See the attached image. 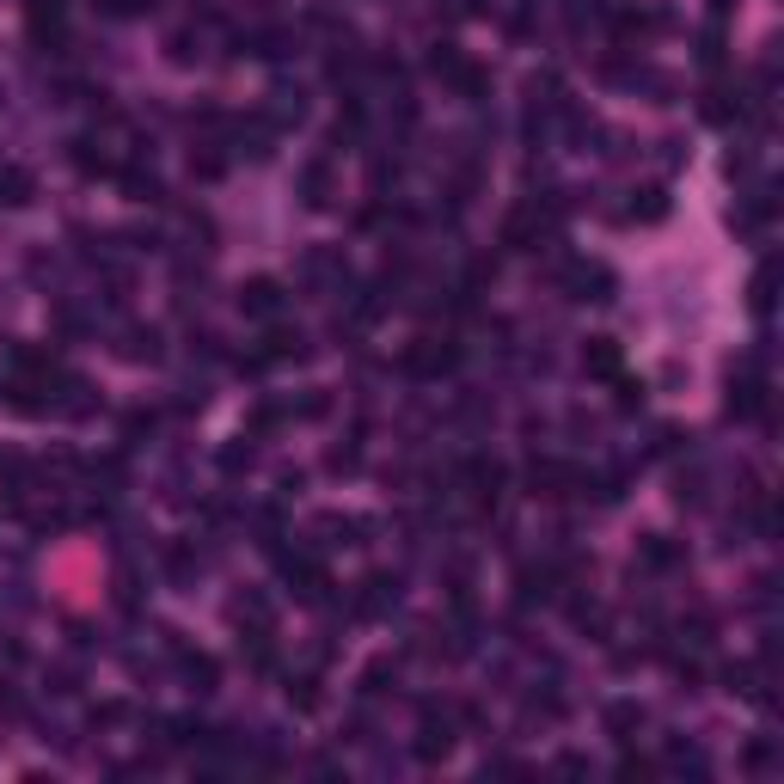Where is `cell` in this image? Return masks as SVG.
Segmentation results:
<instances>
[{
    "label": "cell",
    "mask_w": 784,
    "mask_h": 784,
    "mask_svg": "<svg viewBox=\"0 0 784 784\" xmlns=\"http://www.w3.org/2000/svg\"><path fill=\"white\" fill-rule=\"evenodd\" d=\"M227 172V160L215 154V147H203V154H190V178H221Z\"/></svg>",
    "instance_id": "603a6c76"
},
{
    "label": "cell",
    "mask_w": 784,
    "mask_h": 784,
    "mask_svg": "<svg viewBox=\"0 0 784 784\" xmlns=\"http://www.w3.org/2000/svg\"><path fill=\"white\" fill-rule=\"evenodd\" d=\"M74 166L86 178H105L111 172V154H105V141H74Z\"/></svg>",
    "instance_id": "d6986e66"
},
{
    "label": "cell",
    "mask_w": 784,
    "mask_h": 784,
    "mask_svg": "<svg viewBox=\"0 0 784 784\" xmlns=\"http://www.w3.org/2000/svg\"><path fill=\"white\" fill-rule=\"evenodd\" d=\"M221 472H252V448H221Z\"/></svg>",
    "instance_id": "83f0119b"
},
{
    "label": "cell",
    "mask_w": 784,
    "mask_h": 784,
    "mask_svg": "<svg viewBox=\"0 0 784 784\" xmlns=\"http://www.w3.org/2000/svg\"><path fill=\"white\" fill-rule=\"evenodd\" d=\"M154 0H105V13H147Z\"/></svg>",
    "instance_id": "4dcf8cb0"
},
{
    "label": "cell",
    "mask_w": 784,
    "mask_h": 784,
    "mask_svg": "<svg viewBox=\"0 0 784 784\" xmlns=\"http://www.w3.org/2000/svg\"><path fill=\"white\" fill-rule=\"evenodd\" d=\"M754 307H760V313L772 307V264H766V270L754 276Z\"/></svg>",
    "instance_id": "f1b7e54d"
},
{
    "label": "cell",
    "mask_w": 784,
    "mask_h": 784,
    "mask_svg": "<svg viewBox=\"0 0 784 784\" xmlns=\"http://www.w3.org/2000/svg\"><path fill=\"white\" fill-rule=\"evenodd\" d=\"M588 19H601V0H570V25H588Z\"/></svg>",
    "instance_id": "f546056e"
},
{
    "label": "cell",
    "mask_w": 784,
    "mask_h": 784,
    "mask_svg": "<svg viewBox=\"0 0 784 784\" xmlns=\"http://www.w3.org/2000/svg\"><path fill=\"white\" fill-rule=\"evenodd\" d=\"M613 392H619V411H637V405H644V380H619V374H613Z\"/></svg>",
    "instance_id": "d4e9b609"
},
{
    "label": "cell",
    "mask_w": 784,
    "mask_h": 784,
    "mask_svg": "<svg viewBox=\"0 0 784 784\" xmlns=\"http://www.w3.org/2000/svg\"><path fill=\"white\" fill-rule=\"evenodd\" d=\"M392 601H399V576H368L350 595V619H380Z\"/></svg>",
    "instance_id": "3957f363"
},
{
    "label": "cell",
    "mask_w": 784,
    "mask_h": 784,
    "mask_svg": "<svg viewBox=\"0 0 784 784\" xmlns=\"http://www.w3.org/2000/svg\"><path fill=\"white\" fill-rule=\"evenodd\" d=\"M460 62H466V56H460V43H435V49H429V74H441V80H448Z\"/></svg>",
    "instance_id": "44dd1931"
},
{
    "label": "cell",
    "mask_w": 784,
    "mask_h": 784,
    "mask_svg": "<svg viewBox=\"0 0 784 784\" xmlns=\"http://www.w3.org/2000/svg\"><path fill=\"white\" fill-rule=\"evenodd\" d=\"M448 86H454V92H460V98H472V105H478V98H484V92H490V74H484V68H478V62H460V68H454V74H448Z\"/></svg>",
    "instance_id": "ac0fdd59"
},
{
    "label": "cell",
    "mask_w": 784,
    "mask_h": 784,
    "mask_svg": "<svg viewBox=\"0 0 784 784\" xmlns=\"http://www.w3.org/2000/svg\"><path fill=\"white\" fill-rule=\"evenodd\" d=\"M356 686L368 699H380V693H392V686H399V656H374L362 674H356Z\"/></svg>",
    "instance_id": "8fae6325"
},
{
    "label": "cell",
    "mask_w": 784,
    "mask_h": 784,
    "mask_svg": "<svg viewBox=\"0 0 784 784\" xmlns=\"http://www.w3.org/2000/svg\"><path fill=\"white\" fill-rule=\"evenodd\" d=\"M282 576H288V588H294V595H301L307 607H325V601H331V576H325L319 558H288Z\"/></svg>",
    "instance_id": "7a4b0ae2"
},
{
    "label": "cell",
    "mask_w": 784,
    "mask_h": 784,
    "mask_svg": "<svg viewBox=\"0 0 784 784\" xmlns=\"http://www.w3.org/2000/svg\"><path fill=\"white\" fill-rule=\"evenodd\" d=\"M123 717H129V705H117V699L92 705V723H98V729H111V723H123Z\"/></svg>",
    "instance_id": "484cf974"
},
{
    "label": "cell",
    "mask_w": 784,
    "mask_h": 784,
    "mask_svg": "<svg viewBox=\"0 0 784 784\" xmlns=\"http://www.w3.org/2000/svg\"><path fill=\"white\" fill-rule=\"evenodd\" d=\"M619 772H625V778H644V772H650V760H637V754H625V760H619Z\"/></svg>",
    "instance_id": "1f68e13d"
},
{
    "label": "cell",
    "mask_w": 784,
    "mask_h": 784,
    "mask_svg": "<svg viewBox=\"0 0 784 784\" xmlns=\"http://www.w3.org/2000/svg\"><path fill=\"white\" fill-rule=\"evenodd\" d=\"M699 62H705V68H723V31H717V25L699 37Z\"/></svg>",
    "instance_id": "cb8c5ba5"
},
{
    "label": "cell",
    "mask_w": 784,
    "mask_h": 784,
    "mask_svg": "<svg viewBox=\"0 0 784 784\" xmlns=\"http://www.w3.org/2000/svg\"><path fill=\"white\" fill-rule=\"evenodd\" d=\"M742 766H748V772H766V766H772V742H748Z\"/></svg>",
    "instance_id": "4316f807"
},
{
    "label": "cell",
    "mask_w": 784,
    "mask_h": 784,
    "mask_svg": "<svg viewBox=\"0 0 784 784\" xmlns=\"http://www.w3.org/2000/svg\"><path fill=\"white\" fill-rule=\"evenodd\" d=\"M184 680H190V693H215V680H221V662L215 656H184Z\"/></svg>",
    "instance_id": "e0dca14e"
},
{
    "label": "cell",
    "mask_w": 784,
    "mask_h": 784,
    "mask_svg": "<svg viewBox=\"0 0 784 784\" xmlns=\"http://www.w3.org/2000/svg\"><path fill=\"white\" fill-rule=\"evenodd\" d=\"M460 362V350L448 337H417L411 350H405V374H417V380H435V374H448Z\"/></svg>",
    "instance_id": "6da1fadb"
},
{
    "label": "cell",
    "mask_w": 784,
    "mask_h": 784,
    "mask_svg": "<svg viewBox=\"0 0 784 784\" xmlns=\"http://www.w3.org/2000/svg\"><path fill=\"white\" fill-rule=\"evenodd\" d=\"M601 723H607L613 742H637V729H644V705H637V699H613L601 711Z\"/></svg>",
    "instance_id": "30bf717a"
},
{
    "label": "cell",
    "mask_w": 784,
    "mask_h": 784,
    "mask_svg": "<svg viewBox=\"0 0 784 784\" xmlns=\"http://www.w3.org/2000/svg\"><path fill=\"white\" fill-rule=\"evenodd\" d=\"M31 172L25 166H0V209H25L31 203Z\"/></svg>",
    "instance_id": "5bb4252c"
},
{
    "label": "cell",
    "mask_w": 784,
    "mask_h": 784,
    "mask_svg": "<svg viewBox=\"0 0 784 784\" xmlns=\"http://www.w3.org/2000/svg\"><path fill=\"white\" fill-rule=\"evenodd\" d=\"M331 196H337L331 160H307V166H301V203H307V209H331Z\"/></svg>",
    "instance_id": "ba28073f"
},
{
    "label": "cell",
    "mask_w": 784,
    "mask_h": 784,
    "mask_svg": "<svg viewBox=\"0 0 784 784\" xmlns=\"http://www.w3.org/2000/svg\"><path fill=\"white\" fill-rule=\"evenodd\" d=\"M637 196H644V203H631V221H662L668 215V190L662 184H644Z\"/></svg>",
    "instance_id": "ffe728a7"
},
{
    "label": "cell",
    "mask_w": 784,
    "mask_h": 784,
    "mask_svg": "<svg viewBox=\"0 0 784 784\" xmlns=\"http://www.w3.org/2000/svg\"><path fill=\"white\" fill-rule=\"evenodd\" d=\"M582 368L613 380V374H619V343H613V337H588V343H582Z\"/></svg>",
    "instance_id": "7c38bea8"
},
{
    "label": "cell",
    "mask_w": 784,
    "mask_h": 784,
    "mask_svg": "<svg viewBox=\"0 0 784 784\" xmlns=\"http://www.w3.org/2000/svg\"><path fill=\"white\" fill-rule=\"evenodd\" d=\"M239 313H252V319L282 313V282H276V276H252V282L239 288Z\"/></svg>",
    "instance_id": "8992f818"
},
{
    "label": "cell",
    "mask_w": 784,
    "mask_h": 784,
    "mask_svg": "<svg viewBox=\"0 0 784 784\" xmlns=\"http://www.w3.org/2000/svg\"><path fill=\"white\" fill-rule=\"evenodd\" d=\"M25 25H31V37L43 43H62L68 37V0H31V7H25Z\"/></svg>",
    "instance_id": "5b68a950"
},
{
    "label": "cell",
    "mask_w": 784,
    "mask_h": 784,
    "mask_svg": "<svg viewBox=\"0 0 784 784\" xmlns=\"http://www.w3.org/2000/svg\"><path fill=\"white\" fill-rule=\"evenodd\" d=\"M564 288H570V301H613V270H601V264H570V270H564Z\"/></svg>",
    "instance_id": "277c9868"
},
{
    "label": "cell",
    "mask_w": 784,
    "mask_h": 784,
    "mask_svg": "<svg viewBox=\"0 0 784 784\" xmlns=\"http://www.w3.org/2000/svg\"><path fill=\"white\" fill-rule=\"evenodd\" d=\"M307 356V337L301 331H270L264 337V362H301Z\"/></svg>",
    "instance_id": "2e32d148"
},
{
    "label": "cell",
    "mask_w": 784,
    "mask_h": 784,
    "mask_svg": "<svg viewBox=\"0 0 784 784\" xmlns=\"http://www.w3.org/2000/svg\"><path fill=\"white\" fill-rule=\"evenodd\" d=\"M117 350H123L129 362H160V331H154V325H135V331H123Z\"/></svg>",
    "instance_id": "9a60e30c"
},
{
    "label": "cell",
    "mask_w": 784,
    "mask_h": 784,
    "mask_svg": "<svg viewBox=\"0 0 784 784\" xmlns=\"http://www.w3.org/2000/svg\"><path fill=\"white\" fill-rule=\"evenodd\" d=\"M680 558H686V546H674L668 533H650L644 546H637V570H650V576H668V570H680Z\"/></svg>",
    "instance_id": "52a82bcc"
},
{
    "label": "cell",
    "mask_w": 784,
    "mask_h": 784,
    "mask_svg": "<svg viewBox=\"0 0 784 784\" xmlns=\"http://www.w3.org/2000/svg\"><path fill=\"white\" fill-rule=\"evenodd\" d=\"M527 484H533V497H564V490L576 484V472L564 460H533L527 466Z\"/></svg>",
    "instance_id": "9c48e42d"
},
{
    "label": "cell",
    "mask_w": 784,
    "mask_h": 784,
    "mask_svg": "<svg viewBox=\"0 0 784 784\" xmlns=\"http://www.w3.org/2000/svg\"><path fill=\"white\" fill-rule=\"evenodd\" d=\"M123 184H129L135 203H154V196H160V178H154V172H123Z\"/></svg>",
    "instance_id": "7402d4cb"
},
{
    "label": "cell",
    "mask_w": 784,
    "mask_h": 784,
    "mask_svg": "<svg viewBox=\"0 0 784 784\" xmlns=\"http://www.w3.org/2000/svg\"><path fill=\"white\" fill-rule=\"evenodd\" d=\"M288 705L294 711H319L325 705V680L307 668V674H288Z\"/></svg>",
    "instance_id": "4fadbf2b"
}]
</instances>
